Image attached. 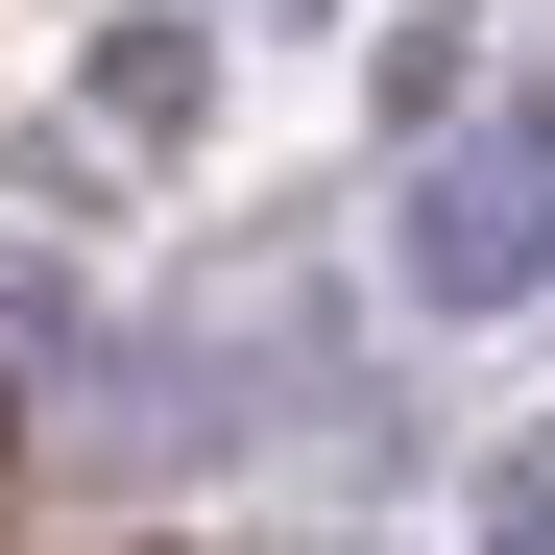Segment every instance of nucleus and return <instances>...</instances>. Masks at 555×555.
<instances>
[{
	"label": "nucleus",
	"instance_id": "obj_2",
	"mask_svg": "<svg viewBox=\"0 0 555 555\" xmlns=\"http://www.w3.org/2000/svg\"><path fill=\"white\" fill-rule=\"evenodd\" d=\"M483 555H555V483H507V507H483Z\"/></svg>",
	"mask_w": 555,
	"mask_h": 555
},
{
	"label": "nucleus",
	"instance_id": "obj_1",
	"mask_svg": "<svg viewBox=\"0 0 555 555\" xmlns=\"http://www.w3.org/2000/svg\"><path fill=\"white\" fill-rule=\"evenodd\" d=\"M531 266H555V121L435 145V169H411V291H435V314H507Z\"/></svg>",
	"mask_w": 555,
	"mask_h": 555
}]
</instances>
